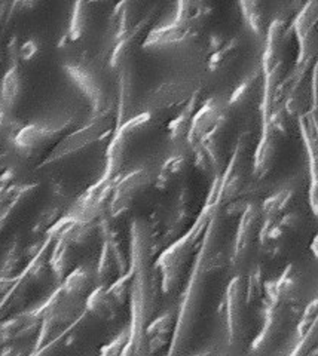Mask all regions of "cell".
<instances>
[{"label": "cell", "mask_w": 318, "mask_h": 356, "mask_svg": "<svg viewBox=\"0 0 318 356\" xmlns=\"http://www.w3.org/2000/svg\"><path fill=\"white\" fill-rule=\"evenodd\" d=\"M221 213L222 209H218L213 216L204 233L200 248L196 251L189 284L186 286V293L177 315V324H175L174 337L170 346V356H180L188 348L196 322H198L207 276L221 264V254L216 252L218 227H221Z\"/></svg>", "instance_id": "obj_1"}, {"label": "cell", "mask_w": 318, "mask_h": 356, "mask_svg": "<svg viewBox=\"0 0 318 356\" xmlns=\"http://www.w3.org/2000/svg\"><path fill=\"white\" fill-rule=\"evenodd\" d=\"M221 177H214L210 193L207 197L200 216L195 218L193 225L188 229L183 236L170 243V247L164 251L157 261V267L161 273V286L164 293H173L179 286L182 277L188 267L192 254L198 248V242L202 241L204 233L210 225L213 216L218 209H222L221 196H218V187H221Z\"/></svg>", "instance_id": "obj_2"}, {"label": "cell", "mask_w": 318, "mask_h": 356, "mask_svg": "<svg viewBox=\"0 0 318 356\" xmlns=\"http://www.w3.org/2000/svg\"><path fill=\"white\" fill-rule=\"evenodd\" d=\"M116 129V108L106 111V113L91 118L88 124L84 127L67 132L65 136L54 146V149L45 156L42 161L40 166H51L54 163L63 162L65 159L76 156L78 153L91 147L93 144H97L107 138L109 136H113Z\"/></svg>", "instance_id": "obj_3"}, {"label": "cell", "mask_w": 318, "mask_h": 356, "mask_svg": "<svg viewBox=\"0 0 318 356\" xmlns=\"http://www.w3.org/2000/svg\"><path fill=\"white\" fill-rule=\"evenodd\" d=\"M63 70L86 98L91 107V118L115 108L103 74L94 64L86 60H69L63 64Z\"/></svg>", "instance_id": "obj_4"}, {"label": "cell", "mask_w": 318, "mask_h": 356, "mask_svg": "<svg viewBox=\"0 0 318 356\" xmlns=\"http://www.w3.org/2000/svg\"><path fill=\"white\" fill-rule=\"evenodd\" d=\"M263 225L260 204L250 202L244 213L239 216V222L234 242L231 263L237 269V275H246L243 270L250 264L259 247V235Z\"/></svg>", "instance_id": "obj_5"}, {"label": "cell", "mask_w": 318, "mask_h": 356, "mask_svg": "<svg viewBox=\"0 0 318 356\" xmlns=\"http://www.w3.org/2000/svg\"><path fill=\"white\" fill-rule=\"evenodd\" d=\"M202 92V81L198 76H184L159 85L145 98L141 111L158 115L162 110L183 107L196 94Z\"/></svg>", "instance_id": "obj_6"}, {"label": "cell", "mask_w": 318, "mask_h": 356, "mask_svg": "<svg viewBox=\"0 0 318 356\" xmlns=\"http://www.w3.org/2000/svg\"><path fill=\"white\" fill-rule=\"evenodd\" d=\"M248 298L246 275H235L226 289V324L229 344L239 348L247 336Z\"/></svg>", "instance_id": "obj_7"}, {"label": "cell", "mask_w": 318, "mask_h": 356, "mask_svg": "<svg viewBox=\"0 0 318 356\" xmlns=\"http://www.w3.org/2000/svg\"><path fill=\"white\" fill-rule=\"evenodd\" d=\"M293 306L280 302L277 298L265 297V315L263 325L257 337L251 343V352L255 356L265 355L276 346L281 336L286 332L289 321L293 314Z\"/></svg>", "instance_id": "obj_8"}, {"label": "cell", "mask_w": 318, "mask_h": 356, "mask_svg": "<svg viewBox=\"0 0 318 356\" xmlns=\"http://www.w3.org/2000/svg\"><path fill=\"white\" fill-rule=\"evenodd\" d=\"M155 177L149 168H137L122 177H119L115 186L113 193L109 204V211L113 218L124 216L129 208L134 205L136 199L143 193L146 188L155 184Z\"/></svg>", "instance_id": "obj_9"}, {"label": "cell", "mask_w": 318, "mask_h": 356, "mask_svg": "<svg viewBox=\"0 0 318 356\" xmlns=\"http://www.w3.org/2000/svg\"><path fill=\"white\" fill-rule=\"evenodd\" d=\"M73 120L64 122L61 125H48V124H29L21 127L14 136V144L18 150L23 153H31L45 147L52 141H60L65 134L69 132Z\"/></svg>", "instance_id": "obj_10"}, {"label": "cell", "mask_w": 318, "mask_h": 356, "mask_svg": "<svg viewBox=\"0 0 318 356\" xmlns=\"http://www.w3.org/2000/svg\"><path fill=\"white\" fill-rule=\"evenodd\" d=\"M229 110H231V107H229L228 102H225V99L218 97L207 98L205 102H202L201 107L193 116L188 138H186L188 146L192 150L198 146V144L213 131V128L218 124V120H221Z\"/></svg>", "instance_id": "obj_11"}, {"label": "cell", "mask_w": 318, "mask_h": 356, "mask_svg": "<svg viewBox=\"0 0 318 356\" xmlns=\"http://www.w3.org/2000/svg\"><path fill=\"white\" fill-rule=\"evenodd\" d=\"M137 106V72L133 60L119 69V92L116 104V128L136 116Z\"/></svg>", "instance_id": "obj_12"}, {"label": "cell", "mask_w": 318, "mask_h": 356, "mask_svg": "<svg viewBox=\"0 0 318 356\" xmlns=\"http://www.w3.org/2000/svg\"><path fill=\"white\" fill-rule=\"evenodd\" d=\"M280 140L281 137L276 131L268 125H262L260 138L253 152V168H251V175L256 180L267 178L276 166L280 152Z\"/></svg>", "instance_id": "obj_13"}, {"label": "cell", "mask_w": 318, "mask_h": 356, "mask_svg": "<svg viewBox=\"0 0 318 356\" xmlns=\"http://www.w3.org/2000/svg\"><path fill=\"white\" fill-rule=\"evenodd\" d=\"M200 35V29L179 24V22H170L166 26L153 27L143 42L141 47L146 49H161V48H171L179 47V44L188 43Z\"/></svg>", "instance_id": "obj_14"}, {"label": "cell", "mask_w": 318, "mask_h": 356, "mask_svg": "<svg viewBox=\"0 0 318 356\" xmlns=\"http://www.w3.org/2000/svg\"><path fill=\"white\" fill-rule=\"evenodd\" d=\"M289 27L287 22L276 18L272 19L268 35L265 38V52L262 60V73L271 72L277 64L284 61V51L287 47Z\"/></svg>", "instance_id": "obj_15"}, {"label": "cell", "mask_w": 318, "mask_h": 356, "mask_svg": "<svg viewBox=\"0 0 318 356\" xmlns=\"http://www.w3.org/2000/svg\"><path fill=\"white\" fill-rule=\"evenodd\" d=\"M18 49L19 47H15L14 43L10 44V64L0 85V107L13 113L23 92V74L19 69Z\"/></svg>", "instance_id": "obj_16"}, {"label": "cell", "mask_w": 318, "mask_h": 356, "mask_svg": "<svg viewBox=\"0 0 318 356\" xmlns=\"http://www.w3.org/2000/svg\"><path fill=\"white\" fill-rule=\"evenodd\" d=\"M263 99V73L262 70L250 74L247 79L241 83L232 95L229 97L228 104L231 110L248 111L255 107L260 108Z\"/></svg>", "instance_id": "obj_17"}, {"label": "cell", "mask_w": 318, "mask_h": 356, "mask_svg": "<svg viewBox=\"0 0 318 356\" xmlns=\"http://www.w3.org/2000/svg\"><path fill=\"white\" fill-rule=\"evenodd\" d=\"M175 324H177V316L174 315V312H167V314L149 322L145 331V337L150 355H157L168 344L171 346Z\"/></svg>", "instance_id": "obj_18"}, {"label": "cell", "mask_w": 318, "mask_h": 356, "mask_svg": "<svg viewBox=\"0 0 318 356\" xmlns=\"http://www.w3.org/2000/svg\"><path fill=\"white\" fill-rule=\"evenodd\" d=\"M141 8L143 5L134 2H120L115 6L111 19H109V30H111L115 43L124 39L137 26V22L145 17V14L141 13Z\"/></svg>", "instance_id": "obj_19"}, {"label": "cell", "mask_w": 318, "mask_h": 356, "mask_svg": "<svg viewBox=\"0 0 318 356\" xmlns=\"http://www.w3.org/2000/svg\"><path fill=\"white\" fill-rule=\"evenodd\" d=\"M95 286V275L90 269H86V267L79 266L64 277L61 288L69 298L79 302V300H86V297L94 291Z\"/></svg>", "instance_id": "obj_20"}, {"label": "cell", "mask_w": 318, "mask_h": 356, "mask_svg": "<svg viewBox=\"0 0 318 356\" xmlns=\"http://www.w3.org/2000/svg\"><path fill=\"white\" fill-rule=\"evenodd\" d=\"M244 51V40L241 36L228 38V40L217 51L210 54L208 58V70L218 73L231 69V67L241 58Z\"/></svg>", "instance_id": "obj_21"}, {"label": "cell", "mask_w": 318, "mask_h": 356, "mask_svg": "<svg viewBox=\"0 0 318 356\" xmlns=\"http://www.w3.org/2000/svg\"><path fill=\"white\" fill-rule=\"evenodd\" d=\"M296 192L298 191H296L294 187L281 188V191L276 192L263 200L260 204L263 225H272V222L278 221L287 211H290L293 208Z\"/></svg>", "instance_id": "obj_22"}, {"label": "cell", "mask_w": 318, "mask_h": 356, "mask_svg": "<svg viewBox=\"0 0 318 356\" xmlns=\"http://www.w3.org/2000/svg\"><path fill=\"white\" fill-rule=\"evenodd\" d=\"M201 94L202 92L196 94L192 99H189V102L180 108L177 116L170 120L168 134H170L171 141H186V138H188V134H189V129H191V125H192L193 116L202 104V102H201L202 95Z\"/></svg>", "instance_id": "obj_23"}, {"label": "cell", "mask_w": 318, "mask_h": 356, "mask_svg": "<svg viewBox=\"0 0 318 356\" xmlns=\"http://www.w3.org/2000/svg\"><path fill=\"white\" fill-rule=\"evenodd\" d=\"M93 5L88 2H76L72 8L69 29L65 33V39L70 43L82 40L93 24Z\"/></svg>", "instance_id": "obj_24"}, {"label": "cell", "mask_w": 318, "mask_h": 356, "mask_svg": "<svg viewBox=\"0 0 318 356\" xmlns=\"http://www.w3.org/2000/svg\"><path fill=\"white\" fill-rule=\"evenodd\" d=\"M241 13H243L244 19L250 29L253 30L255 35L265 42V38L268 35V30L272 19L269 18V13L267 3L262 2H241L239 3Z\"/></svg>", "instance_id": "obj_25"}, {"label": "cell", "mask_w": 318, "mask_h": 356, "mask_svg": "<svg viewBox=\"0 0 318 356\" xmlns=\"http://www.w3.org/2000/svg\"><path fill=\"white\" fill-rule=\"evenodd\" d=\"M213 14V6L205 2H179L175 5L174 21L179 24L200 29L202 22Z\"/></svg>", "instance_id": "obj_26"}, {"label": "cell", "mask_w": 318, "mask_h": 356, "mask_svg": "<svg viewBox=\"0 0 318 356\" xmlns=\"http://www.w3.org/2000/svg\"><path fill=\"white\" fill-rule=\"evenodd\" d=\"M85 307L90 314L100 319H112L116 316L119 310V307L113 302V298L109 294L107 286L102 285L95 286L94 291L86 297Z\"/></svg>", "instance_id": "obj_27"}, {"label": "cell", "mask_w": 318, "mask_h": 356, "mask_svg": "<svg viewBox=\"0 0 318 356\" xmlns=\"http://www.w3.org/2000/svg\"><path fill=\"white\" fill-rule=\"evenodd\" d=\"M189 159L184 154H173L162 163L157 177H155V186L159 191H167V188L179 180L188 168Z\"/></svg>", "instance_id": "obj_28"}, {"label": "cell", "mask_w": 318, "mask_h": 356, "mask_svg": "<svg viewBox=\"0 0 318 356\" xmlns=\"http://www.w3.org/2000/svg\"><path fill=\"white\" fill-rule=\"evenodd\" d=\"M72 254H73V245L70 242L64 239L54 241L49 264L54 275H56L58 280H64V277L72 272L70 270Z\"/></svg>", "instance_id": "obj_29"}, {"label": "cell", "mask_w": 318, "mask_h": 356, "mask_svg": "<svg viewBox=\"0 0 318 356\" xmlns=\"http://www.w3.org/2000/svg\"><path fill=\"white\" fill-rule=\"evenodd\" d=\"M318 27V2H310L303 5L296 15L292 30L294 31V36L298 38V42H302L306 36H310L314 30Z\"/></svg>", "instance_id": "obj_30"}, {"label": "cell", "mask_w": 318, "mask_h": 356, "mask_svg": "<svg viewBox=\"0 0 318 356\" xmlns=\"http://www.w3.org/2000/svg\"><path fill=\"white\" fill-rule=\"evenodd\" d=\"M247 298L250 306L255 305L256 302L265 296V280H263V273L260 267L251 270L247 276Z\"/></svg>", "instance_id": "obj_31"}, {"label": "cell", "mask_w": 318, "mask_h": 356, "mask_svg": "<svg viewBox=\"0 0 318 356\" xmlns=\"http://www.w3.org/2000/svg\"><path fill=\"white\" fill-rule=\"evenodd\" d=\"M40 52V43L38 39H29L23 44H21L18 49V57L19 61L29 63L33 58H36Z\"/></svg>", "instance_id": "obj_32"}, {"label": "cell", "mask_w": 318, "mask_h": 356, "mask_svg": "<svg viewBox=\"0 0 318 356\" xmlns=\"http://www.w3.org/2000/svg\"><path fill=\"white\" fill-rule=\"evenodd\" d=\"M310 85H311L312 107H314V110H318V58H317V61H315V63H314V65H312Z\"/></svg>", "instance_id": "obj_33"}, {"label": "cell", "mask_w": 318, "mask_h": 356, "mask_svg": "<svg viewBox=\"0 0 318 356\" xmlns=\"http://www.w3.org/2000/svg\"><path fill=\"white\" fill-rule=\"evenodd\" d=\"M311 252H312V255L314 257L318 260V233L317 235L312 238V241H311Z\"/></svg>", "instance_id": "obj_34"}, {"label": "cell", "mask_w": 318, "mask_h": 356, "mask_svg": "<svg viewBox=\"0 0 318 356\" xmlns=\"http://www.w3.org/2000/svg\"><path fill=\"white\" fill-rule=\"evenodd\" d=\"M198 356H205V355H198Z\"/></svg>", "instance_id": "obj_35"}, {"label": "cell", "mask_w": 318, "mask_h": 356, "mask_svg": "<svg viewBox=\"0 0 318 356\" xmlns=\"http://www.w3.org/2000/svg\"><path fill=\"white\" fill-rule=\"evenodd\" d=\"M317 30H318V27H317Z\"/></svg>", "instance_id": "obj_36"}]
</instances>
